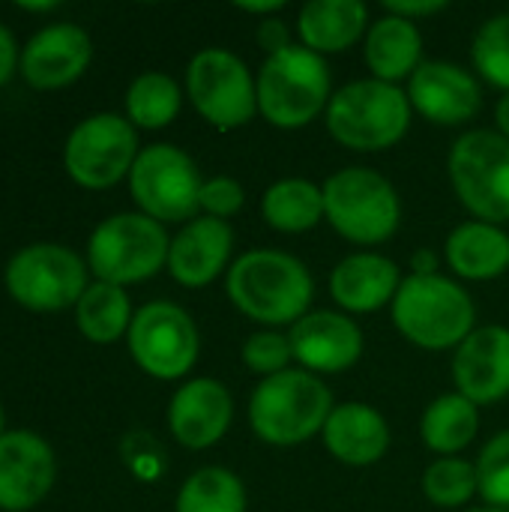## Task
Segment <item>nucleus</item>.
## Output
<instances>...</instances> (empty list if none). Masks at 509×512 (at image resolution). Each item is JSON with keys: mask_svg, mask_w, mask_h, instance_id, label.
<instances>
[{"mask_svg": "<svg viewBox=\"0 0 509 512\" xmlns=\"http://www.w3.org/2000/svg\"><path fill=\"white\" fill-rule=\"evenodd\" d=\"M225 291L240 315L276 330L294 327L312 312L315 282L297 255L282 249H249L231 261Z\"/></svg>", "mask_w": 509, "mask_h": 512, "instance_id": "1", "label": "nucleus"}, {"mask_svg": "<svg viewBox=\"0 0 509 512\" xmlns=\"http://www.w3.org/2000/svg\"><path fill=\"white\" fill-rule=\"evenodd\" d=\"M336 408L330 387L306 372L288 369L261 384L249 396V426L258 441L270 447H297L324 432L330 411Z\"/></svg>", "mask_w": 509, "mask_h": 512, "instance_id": "2", "label": "nucleus"}, {"mask_svg": "<svg viewBox=\"0 0 509 512\" xmlns=\"http://www.w3.org/2000/svg\"><path fill=\"white\" fill-rule=\"evenodd\" d=\"M411 111V99L399 84L357 78L333 93L324 123L330 138L345 150L381 153L408 135Z\"/></svg>", "mask_w": 509, "mask_h": 512, "instance_id": "3", "label": "nucleus"}, {"mask_svg": "<svg viewBox=\"0 0 509 512\" xmlns=\"http://www.w3.org/2000/svg\"><path fill=\"white\" fill-rule=\"evenodd\" d=\"M396 330L423 351H456L477 330L471 294L450 276H405L390 306Z\"/></svg>", "mask_w": 509, "mask_h": 512, "instance_id": "4", "label": "nucleus"}, {"mask_svg": "<svg viewBox=\"0 0 509 512\" xmlns=\"http://www.w3.org/2000/svg\"><path fill=\"white\" fill-rule=\"evenodd\" d=\"M258 114L276 129H303L327 111L333 99L330 66L321 54L294 42L291 48L264 57L258 75Z\"/></svg>", "mask_w": 509, "mask_h": 512, "instance_id": "5", "label": "nucleus"}, {"mask_svg": "<svg viewBox=\"0 0 509 512\" xmlns=\"http://www.w3.org/2000/svg\"><path fill=\"white\" fill-rule=\"evenodd\" d=\"M324 222L354 246L387 243L402 222L396 186L375 168H342L324 183Z\"/></svg>", "mask_w": 509, "mask_h": 512, "instance_id": "6", "label": "nucleus"}, {"mask_svg": "<svg viewBox=\"0 0 509 512\" xmlns=\"http://www.w3.org/2000/svg\"><path fill=\"white\" fill-rule=\"evenodd\" d=\"M447 174L459 204L477 222H509V138L498 129L459 135L447 156Z\"/></svg>", "mask_w": 509, "mask_h": 512, "instance_id": "7", "label": "nucleus"}, {"mask_svg": "<svg viewBox=\"0 0 509 512\" xmlns=\"http://www.w3.org/2000/svg\"><path fill=\"white\" fill-rule=\"evenodd\" d=\"M171 237L162 222L144 213H117L96 225L87 243V264L99 282L132 285L168 267Z\"/></svg>", "mask_w": 509, "mask_h": 512, "instance_id": "8", "label": "nucleus"}, {"mask_svg": "<svg viewBox=\"0 0 509 512\" xmlns=\"http://www.w3.org/2000/svg\"><path fill=\"white\" fill-rule=\"evenodd\" d=\"M186 96L219 132L243 129L258 114V87L246 60L228 48H204L186 66Z\"/></svg>", "mask_w": 509, "mask_h": 512, "instance_id": "9", "label": "nucleus"}, {"mask_svg": "<svg viewBox=\"0 0 509 512\" xmlns=\"http://www.w3.org/2000/svg\"><path fill=\"white\" fill-rule=\"evenodd\" d=\"M201 186L195 159L174 144L144 147L129 171L135 204L156 222H192L201 213Z\"/></svg>", "mask_w": 509, "mask_h": 512, "instance_id": "10", "label": "nucleus"}, {"mask_svg": "<svg viewBox=\"0 0 509 512\" xmlns=\"http://www.w3.org/2000/svg\"><path fill=\"white\" fill-rule=\"evenodd\" d=\"M129 354L150 378L177 381L192 372L201 351V336L186 309L168 300L141 306L126 333Z\"/></svg>", "mask_w": 509, "mask_h": 512, "instance_id": "11", "label": "nucleus"}, {"mask_svg": "<svg viewBox=\"0 0 509 512\" xmlns=\"http://www.w3.org/2000/svg\"><path fill=\"white\" fill-rule=\"evenodd\" d=\"M6 291L33 312H60L87 291V264L66 246L39 243L21 249L6 264Z\"/></svg>", "mask_w": 509, "mask_h": 512, "instance_id": "12", "label": "nucleus"}, {"mask_svg": "<svg viewBox=\"0 0 509 512\" xmlns=\"http://www.w3.org/2000/svg\"><path fill=\"white\" fill-rule=\"evenodd\" d=\"M135 126L111 111L81 120L63 150L69 177L84 189H108L120 183L138 159Z\"/></svg>", "mask_w": 509, "mask_h": 512, "instance_id": "13", "label": "nucleus"}, {"mask_svg": "<svg viewBox=\"0 0 509 512\" xmlns=\"http://www.w3.org/2000/svg\"><path fill=\"white\" fill-rule=\"evenodd\" d=\"M405 93L411 108L435 126H465L483 108L480 78L450 60H423Z\"/></svg>", "mask_w": 509, "mask_h": 512, "instance_id": "14", "label": "nucleus"}, {"mask_svg": "<svg viewBox=\"0 0 509 512\" xmlns=\"http://www.w3.org/2000/svg\"><path fill=\"white\" fill-rule=\"evenodd\" d=\"M288 339H291L294 363L318 378L348 372L351 366L360 363L363 348H366L363 330L357 327V321L333 309H315L303 315L291 327Z\"/></svg>", "mask_w": 509, "mask_h": 512, "instance_id": "15", "label": "nucleus"}, {"mask_svg": "<svg viewBox=\"0 0 509 512\" xmlns=\"http://www.w3.org/2000/svg\"><path fill=\"white\" fill-rule=\"evenodd\" d=\"M456 393L477 408L495 405L509 396V327H477L453 354Z\"/></svg>", "mask_w": 509, "mask_h": 512, "instance_id": "16", "label": "nucleus"}, {"mask_svg": "<svg viewBox=\"0 0 509 512\" xmlns=\"http://www.w3.org/2000/svg\"><path fill=\"white\" fill-rule=\"evenodd\" d=\"M234 420V399L216 378L186 381L168 405V426L186 450H207L219 444Z\"/></svg>", "mask_w": 509, "mask_h": 512, "instance_id": "17", "label": "nucleus"}, {"mask_svg": "<svg viewBox=\"0 0 509 512\" xmlns=\"http://www.w3.org/2000/svg\"><path fill=\"white\" fill-rule=\"evenodd\" d=\"M57 474L51 447L33 432H6L0 438V510H33Z\"/></svg>", "mask_w": 509, "mask_h": 512, "instance_id": "18", "label": "nucleus"}, {"mask_svg": "<svg viewBox=\"0 0 509 512\" xmlns=\"http://www.w3.org/2000/svg\"><path fill=\"white\" fill-rule=\"evenodd\" d=\"M234 231L213 216H195L186 222L168 249V273L183 288H207L231 267Z\"/></svg>", "mask_w": 509, "mask_h": 512, "instance_id": "19", "label": "nucleus"}, {"mask_svg": "<svg viewBox=\"0 0 509 512\" xmlns=\"http://www.w3.org/2000/svg\"><path fill=\"white\" fill-rule=\"evenodd\" d=\"M93 42L84 27L78 24H48L39 33L30 36V42L21 51V75L39 87L54 90L66 87L90 66Z\"/></svg>", "mask_w": 509, "mask_h": 512, "instance_id": "20", "label": "nucleus"}, {"mask_svg": "<svg viewBox=\"0 0 509 512\" xmlns=\"http://www.w3.org/2000/svg\"><path fill=\"white\" fill-rule=\"evenodd\" d=\"M402 273L396 261L378 252H354L330 273V297L345 315H372L393 306Z\"/></svg>", "mask_w": 509, "mask_h": 512, "instance_id": "21", "label": "nucleus"}, {"mask_svg": "<svg viewBox=\"0 0 509 512\" xmlns=\"http://www.w3.org/2000/svg\"><path fill=\"white\" fill-rule=\"evenodd\" d=\"M327 453L348 468H369L390 450L387 417L366 402H339L321 432Z\"/></svg>", "mask_w": 509, "mask_h": 512, "instance_id": "22", "label": "nucleus"}, {"mask_svg": "<svg viewBox=\"0 0 509 512\" xmlns=\"http://www.w3.org/2000/svg\"><path fill=\"white\" fill-rule=\"evenodd\" d=\"M300 45L327 57L354 48L369 33V9L363 0H309L297 15Z\"/></svg>", "mask_w": 509, "mask_h": 512, "instance_id": "23", "label": "nucleus"}, {"mask_svg": "<svg viewBox=\"0 0 509 512\" xmlns=\"http://www.w3.org/2000/svg\"><path fill=\"white\" fill-rule=\"evenodd\" d=\"M447 267L468 282H489L509 270V234L501 225L462 222L444 243Z\"/></svg>", "mask_w": 509, "mask_h": 512, "instance_id": "24", "label": "nucleus"}, {"mask_svg": "<svg viewBox=\"0 0 509 512\" xmlns=\"http://www.w3.org/2000/svg\"><path fill=\"white\" fill-rule=\"evenodd\" d=\"M363 57L372 72V78L399 84L411 78L423 63V33L414 21L381 15L369 24V33L363 39Z\"/></svg>", "mask_w": 509, "mask_h": 512, "instance_id": "25", "label": "nucleus"}, {"mask_svg": "<svg viewBox=\"0 0 509 512\" xmlns=\"http://www.w3.org/2000/svg\"><path fill=\"white\" fill-rule=\"evenodd\" d=\"M261 216L273 231L306 234L324 222V189L306 177H285L261 195Z\"/></svg>", "mask_w": 509, "mask_h": 512, "instance_id": "26", "label": "nucleus"}, {"mask_svg": "<svg viewBox=\"0 0 509 512\" xmlns=\"http://www.w3.org/2000/svg\"><path fill=\"white\" fill-rule=\"evenodd\" d=\"M480 432V408L465 399L462 393H444L435 402H429V408L423 411L420 420V438L423 444L444 456H459L462 450H468L474 444Z\"/></svg>", "mask_w": 509, "mask_h": 512, "instance_id": "27", "label": "nucleus"}, {"mask_svg": "<svg viewBox=\"0 0 509 512\" xmlns=\"http://www.w3.org/2000/svg\"><path fill=\"white\" fill-rule=\"evenodd\" d=\"M132 303L120 285L93 282L75 303V324L84 339L96 345H111L132 327Z\"/></svg>", "mask_w": 509, "mask_h": 512, "instance_id": "28", "label": "nucleus"}, {"mask_svg": "<svg viewBox=\"0 0 509 512\" xmlns=\"http://www.w3.org/2000/svg\"><path fill=\"white\" fill-rule=\"evenodd\" d=\"M183 105L180 84L165 72H141L126 90V120L141 129H165Z\"/></svg>", "mask_w": 509, "mask_h": 512, "instance_id": "29", "label": "nucleus"}, {"mask_svg": "<svg viewBox=\"0 0 509 512\" xmlns=\"http://www.w3.org/2000/svg\"><path fill=\"white\" fill-rule=\"evenodd\" d=\"M174 512H246L243 480L228 468H201L180 486Z\"/></svg>", "mask_w": 509, "mask_h": 512, "instance_id": "30", "label": "nucleus"}, {"mask_svg": "<svg viewBox=\"0 0 509 512\" xmlns=\"http://www.w3.org/2000/svg\"><path fill=\"white\" fill-rule=\"evenodd\" d=\"M423 495L429 504H435L441 510H459V507L471 504L480 495L477 465L468 459H459V456L435 459L423 471Z\"/></svg>", "mask_w": 509, "mask_h": 512, "instance_id": "31", "label": "nucleus"}, {"mask_svg": "<svg viewBox=\"0 0 509 512\" xmlns=\"http://www.w3.org/2000/svg\"><path fill=\"white\" fill-rule=\"evenodd\" d=\"M474 75L509 93V12L492 15L474 36L471 45Z\"/></svg>", "mask_w": 509, "mask_h": 512, "instance_id": "32", "label": "nucleus"}, {"mask_svg": "<svg viewBox=\"0 0 509 512\" xmlns=\"http://www.w3.org/2000/svg\"><path fill=\"white\" fill-rule=\"evenodd\" d=\"M477 465V483H480V498L495 507L509 512V429L498 432L480 453Z\"/></svg>", "mask_w": 509, "mask_h": 512, "instance_id": "33", "label": "nucleus"}, {"mask_svg": "<svg viewBox=\"0 0 509 512\" xmlns=\"http://www.w3.org/2000/svg\"><path fill=\"white\" fill-rule=\"evenodd\" d=\"M240 357H243L246 369L261 375V378H273L279 372H288L294 363L291 339H288V333H279V330H255L243 342Z\"/></svg>", "mask_w": 509, "mask_h": 512, "instance_id": "34", "label": "nucleus"}, {"mask_svg": "<svg viewBox=\"0 0 509 512\" xmlns=\"http://www.w3.org/2000/svg\"><path fill=\"white\" fill-rule=\"evenodd\" d=\"M246 204V189L234 177H210L201 186V210L213 219L228 222Z\"/></svg>", "mask_w": 509, "mask_h": 512, "instance_id": "35", "label": "nucleus"}, {"mask_svg": "<svg viewBox=\"0 0 509 512\" xmlns=\"http://www.w3.org/2000/svg\"><path fill=\"white\" fill-rule=\"evenodd\" d=\"M450 3L447 0H384L381 9L387 15H396V18H405V21H420V18H429V15H438L444 12Z\"/></svg>", "mask_w": 509, "mask_h": 512, "instance_id": "36", "label": "nucleus"}, {"mask_svg": "<svg viewBox=\"0 0 509 512\" xmlns=\"http://www.w3.org/2000/svg\"><path fill=\"white\" fill-rule=\"evenodd\" d=\"M255 39H258V45L264 48V57L279 54V51H285V48H291V45H294V42H291V30H288V24H285V21H279V18H264V21L258 24Z\"/></svg>", "mask_w": 509, "mask_h": 512, "instance_id": "37", "label": "nucleus"}, {"mask_svg": "<svg viewBox=\"0 0 509 512\" xmlns=\"http://www.w3.org/2000/svg\"><path fill=\"white\" fill-rule=\"evenodd\" d=\"M15 60H18V51H15V36L0 24V84H6L15 72Z\"/></svg>", "mask_w": 509, "mask_h": 512, "instance_id": "38", "label": "nucleus"}, {"mask_svg": "<svg viewBox=\"0 0 509 512\" xmlns=\"http://www.w3.org/2000/svg\"><path fill=\"white\" fill-rule=\"evenodd\" d=\"M435 273H438L435 249H417L411 255V276H435Z\"/></svg>", "mask_w": 509, "mask_h": 512, "instance_id": "39", "label": "nucleus"}, {"mask_svg": "<svg viewBox=\"0 0 509 512\" xmlns=\"http://www.w3.org/2000/svg\"><path fill=\"white\" fill-rule=\"evenodd\" d=\"M240 12H249V15H273V12H282L285 9V0H261V3H249V0H240L234 3Z\"/></svg>", "mask_w": 509, "mask_h": 512, "instance_id": "40", "label": "nucleus"}, {"mask_svg": "<svg viewBox=\"0 0 509 512\" xmlns=\"http://www.w3.org/2000/svg\"><path fill=\"white\" fill-rule=\"evenodd\" d=\"M495 126L504 138H509V93H504L495 105Z\"/></svg>", "mask_w": 509, "mask_h": 512, "instance_id": "41", "label": "nucleus"}, {"mask_svg": "<svg viewBox=\"0 0 509 512\" xmlns=\"http://www.w3.org/2000/svg\"><path fill=\"white\" fill-rule=\"evenodd\" d=\"M465 512H504V510H495V507L483 504V507H471V510H465Z\"/></svg>", "mask_w": 509, "mask_h": 512, "instance_id": "42", "label": "nucleus"}, {"mask_svg": "<svg viewBox=\"0 0 509 512\" xmlns=\"http://www.w3.org/2000/svg\"><path fill=\"white\" fill-rule=\"evenodd\" d=\"M6 432H3V411H0V438H3Z\"/></svg>", "mask_w": 509, "mask_h": 512, "instance_id": "43", "label": "nucleus"}]
</instances>
